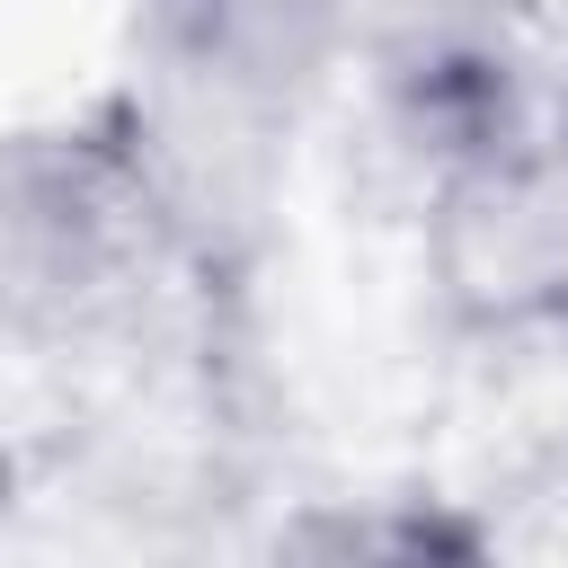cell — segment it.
<instances>
[{
    "label": "cell",
    "mask_w": 568,
    "mask_h": 568,
    "mask_svg": "<svg viewBox=\"0 0 568 568\" xmlns=\"http://www.w3.org/2000/svg\"><path fill=\"white\" fill-rule=\"evenodd\" d=\"M204 302L106 98L0 124V337L89 364Z\"/></svg>",
    "instance_id": "obj_1"
},
{
    "label": "cell",
    "mask_w": 568,
    "mask_h": 568,
    "mask_svg": "<svg viewBox=\"0 0 568 568\" xmlns=\"http://www.w3.org/2000/svg\"><path fill=\"white\" fill-rule=\"evenodd\" d=\"M408 284L444 346L524 355L568 337V115L506 89L408 142Z\"/></svg>",
    "instance_id": "obj_2"
},
{
    "label": "cell",
    "mask_w": 568,
    "mask_h": 568,
    "mask_svg": "<svg viewBox=\"0 0 568 568\" xmlns=\"http://www.w3.org/2000/svg\"><path fill=\"white\" fill-rule=\"evenodd\" d=\"M541 0H311L328 89H355L399 142L524 89Z\"/></svg>",
    "instance_id": "obj_3"
},
{
    "label": "cell",
    "mask_w": 568,
    "mask_h": 568,
    "mask_svg": "<svg viewBox=\"0 0 568 568\" xmlns=\"http://www.w3.org/2000/svg\"><path fill=\"white\" fill-rule=\"evenodd\" d=\"M284 550H328V559H426V550H479L470 524H444L435 506L417 497H364L355 515L337 497H320L302 524L275 532Z\"/></svg>",
    "instance_id": "obj_4"
},
{
    "label": "cell",
    "mask_w": 568,
    "mask_h": 568,
    "mask_svg": "<svg viewBox=\"0 0 568 568\" xmlns=\"http://www.w3.org/2000/svg\"><path fill=\"white\" fill-rule=\"evenodd\" d=\"M0 497H9V453H0Z\"/></svg>",
    "instance_id": "obj_5"
},
{
    "label": "cell",
    "mask_w": 568,
    "mask_h": 568,
    "mask_svg": "<svg viewBox=\"0 0 568 568\" xmlns=\"http://www.w3.org/2000/svg\"><path fill=\"white\" fill-rule=\"evenodd\" d=\"M559 115H568V89H559Z\"/></svg>",
    "instance_id": "obj_6"
}]
</instances>
